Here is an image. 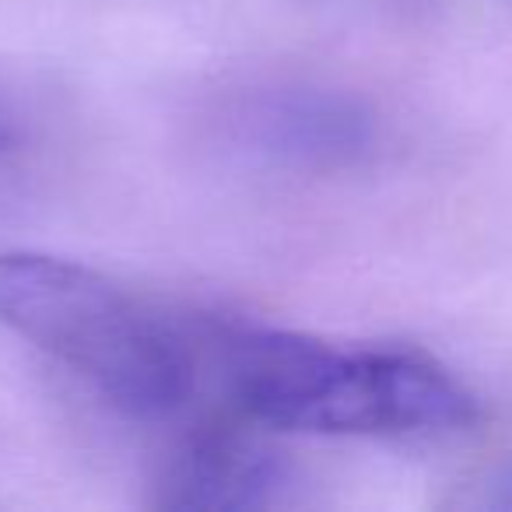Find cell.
<instances>
[{"mask_svg":"<svg viewBox=\"0 0 512 512\" xmlns=\"http://www.w3.org/2000/svg\"><path fill=\"white\" fill-rule=\"evenodd\" d=\"M0 323L130 418H162L190 393L183 337L92 267L25 249L0 253Z\"/></svg>","mask_w":512,"mask_h":512,"instance_id":"obj_2","label":"cell"},{"mask_svg":"<svg viewBox=\"0 0 512 512\" xmlns=\"http://www.w3.org/2000/svg\"><path fill=\"white\" fill-rule=\"evenodd\" d=\"M225 141L249 162L288 172H337L376 144L362 99L320 85L253 88L221 113Z\"/></svg>","mask_w":512,"mask_h":512,"instance_id":"obj_3","label":"cell"},{"mask_svg":"<svg viewBox=\"0 0 512 512\" xmlns=\"http://www.w3.org/2000/svg\"><path fill=\"white\" fill-rule=\"evenodd\" d=\"M292 484V463L260 439L200 432L162 463L151 505L169 512H256L285 502Z\"/></svg>","mask_w":512,"mask_h":512,"instance_id":"obj_4","label":"cell"},{"mask_svg":"<svg viewBox=\"0 0 512 512\" xmlns=\"http://www.w3.org/2000/svg\"><path fill=\"white\" fill-rule=\"evenodd\" d=\"M8 144H11V123L0 116V151L8 148Z\"/></svg>","mask_w":512,"mask_h":512,"instance_id":"obj_6","label":"cell"},{"mask_svg":"<svg viewBox=\"0 0 512 512\" xmlns=\"http://www.w3.org/2000/svg\"><path fill=\"white\" fill-rule=\"evenodd\" d=\"M498 505H512V467L505 470V477L498 481Z\"/></svg>","mask_w":512,"mask_h":512,"instance_id":"obj_5","label":"cell"},{"mask_svg":"<svg viewBox=\"0 0 512 512\" xmlns=\"http://www.w3.org/2000/svg\"><path fill=\"white\" fill-rule=\"evenodd\" d=\"M225 379L235 404L278 432L411 439L477 421L474 393L411 348H341L292 330H235L225 337Z\"/></svg>","mask_w":512,"mask_h":512,"instance_id":"obj_1","label":"cell"}]
</instances>
